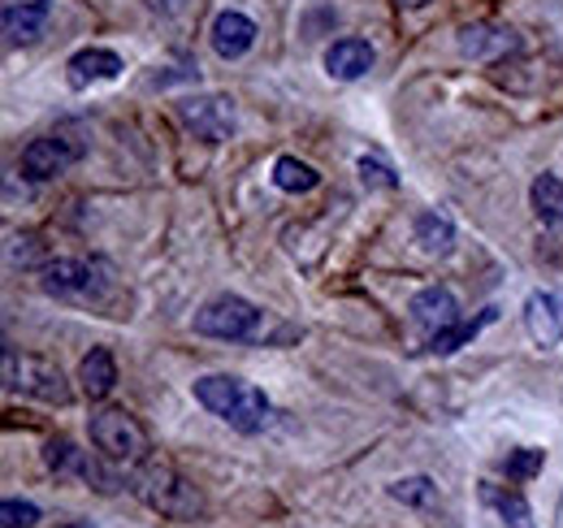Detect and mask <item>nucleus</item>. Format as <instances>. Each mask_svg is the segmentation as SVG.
Segmentation results:
<instances>
[{"instance_id": "nucleus-1", "label": "nucleus", "mask_w": 563, "mask_h": 528, "mask_svg": "<svg viewBox=\"0 0 563 528\" xmlns=\"http://www.w3.org/2000/svg\"><path fill=\"white\" fill-rule=\"evenodd\" d=\"M196 403L200 407H209L212 416H221L230 429H239V433H256V429H265V420H269V398L265 391H256L252 382H243V377H230V373H212V377H200L196 386Z\"/></svg>"}, {"instance_id": "nucleus-2", "label": "nucleus", "mask_w": 563, "mask_h": 528, "mask_svg": "<svg viewBox=\"0 0 563 528\" xmlns=\"http://www.w3.org/2000/svg\"><path fill=\"white\" fill-rule=\"evenodd\" d=\"M131 490L140 494L152 512H161L169 520H196L205 512V494L187 476H178L169 463H143L140 472L131 476Z\"/></svg>"}, {"instance_id": "nucleus-3", "label": "nucleus", "mask_w": 563, "mask_h": 528, "mask_svg": "<svg viewBox=\"0 0 563 528\" xmlns=\"http://www.w3.org/2000/svg\"><path fill=\"white\" fill-rule=\"evenodd\" d=\"M87 429H91L96 451H104L109 460H143V451H147V433H143V425L131 416V411H122V407H104V411H96V416L87 420Z\"/></svg>"}, {"instance_id": "nucleus-4", "label": "nucleus", "mask_w": 563, "mask_h": 528, "mask_svg": "<svg viewBox=\"0 0 563 528\" xmlns=\"http://www.w3.org/2000/svg\"><path fill=\"white\" fill-rule=\"evenodd\" d=\"M261 330V308L239 299V295H221L209 299L200 312H196V333L205 338H221V342H243Z\"/></svg>"}, {"instance_id": "nucleus-5", "label": "nucleus", "mask_w": 563, "mask_h": 528, "mask_svg": "<svg viewBox=\"0 0 563 528\" xmlns=\"http://www.w3.org/2000/svg\"><path fill=\"white\" fill-rule=\"evenodd\" d=\"M4 382H9V391H26L44 403H70V386H66L62 369L40 355L18 360V351H4Z\"/></svg>"}, {"instance_id": "nucleus-6", "label": "nucleus", "mask_w": 563, "mask_h": 528, "mask_svg": "<svg viewBox=\"0 0 563 528\" xmlns=\"http://www.w3.org/2000/svg\"><path fill=\"white\" fill-rule=\"evenodd\" d=\"M178 118L205 143H221V139L234 134V105L225 96H191V100L178 105Z\"/></svg>"}, {"instance_id": "nucleus-7", "label": "nucleus", "mask_w": 563, "mask_h": 528, "mask_svg": "<svg viewBox=\"0 0 563 528\" xmlns=\"http://www.w3.org/2000/svg\"><path fill=\"white\" fill-rule=\"evenodd\" d=\"M74 161H78V143H70L66 134H44L22 147V174L31 183H48V178L66 174Z\"/></svg>"}, {"instance_id": "nucleus-8", "label": "nucleus", "mask_w": 563, "mask_h": 528, "mask_svg": "<svg viewBox=\"0 0 563 528\" xmlns=\"http://www.w3.org/2000/svg\"><path fill=\"white\" fill-rule=\"evenodd\" d=\"M520 40L511 26H494V22H477V26H464L460 31V53L473 57V62H503L507 53H516Z\"/></svg>"}, {"instance_id": "nucleus-9", "label": "nucleus", "mask_w": 563, "mask_h": 528, "mask_svg": "<svg viewBox=\"0 0 563 528\" xmlns=\"http://www.w3.org/2000/svg\"><path fill=\"white\" fill-rule=\"evenodd\" d=\"M256 44V22L239 9H225L212 18V53L225 57V62H239L243 53H252Z\"/></svg>"}, {"instance_id": "nucleus-10", "label": "nucleus", "mask_w": 563, "mask_h": 528, "mask_svg": "<svg viewBox=\"0 0 563 528\" xmlns=\"http://www.w3.org/2000/svg\"><path fill=\"white\" fill-rule=\"evenodd\" d=\"M525 330L538 346H555L563 338V299L560 295H547V290H533L525 299Z\"/></svg>"}, {"instance_id": "nucleus-11", "label": "nucleus", "mask_w": 563, "mask_h": 528, "mask_svg": "<svg viewBox=\"0 0 563 528\" xmlns=\"http://www.w3.org/2000/svg\"><path fill=\"white\" fill-rule=\"evenodd\" d=\"M53 4L48 0H9L4 4V35L9 44H35L48 26Z\"/></svg>"}, {"instance_id": "nucleus-12", "label": "nucleus", "mask_w": 563, "mask_h": 528, "mask_svg": "<svg viewBox=\"0 0 563 528\" xmlns=\"http://www.w3.org/2000/svg\"><path fill=\"white\" fill-rule=\"evenodd\" d=\"M412 321L417 326H424V330H446V326H455L460 321V299L446 290V286H424V290H417L412 295Z\"/></svg>"}, {"instance_id": "nucleus-13", "label": "nucleus", "mask_w": 563, "mask_h": 528, "mask_svg": "<svg viewBox=\"0 0 563 528\" xmlns=\"http://www.w3.org/2000/svg\"><path fill=\"white\" fill-rule=\"evenodd\" d=\"M373 69V44L368 40H334L325 48V74L339 82H355Z\"/></svg>"}, {"instance_id": "nucleus-14", "label": "nucleus", "mask_w": 563, "mask_h": 528, "mask_svg": "<svg viewBox=\"0 0 563 528\" xmlns=\"http://www.w3.org/2000/svg\"><path fill=\"white\" fill-rule=\"evenodd\" d=\"M66 69H70L74 91H87L91 82H113L122 74V57L109 48H82V53H74Z\"/></svg>"}, {"instance_id": "nucleus-15", "label": "nucleus", "mask_w": 563, "mask_h": 528, "mask_svg": "<svg viewBox=\"0 0 563 528\" xmlns=\"http://www.w3.org/2000/svg\"><path fill=\"white\" fill-rule=\"evenodd\" d=\"M78 382H82V395L87 398H104L118 386V364H113V351L109 346H91V355H82L78 364Z\"/></svg>"}, {"instance_id": "nucleus-16", "label": "nucleus", "mask_w": 563, "mask_h": 528, "mask_svg": "<svg viewBox=\"0 0 563 528\" xmlns=\"http://www.w3.org/2000/svg\"><path fill=\"white\" fill-rule=\"evenodd\" d=\"M482 503H486V507H494V512L503 516V525H507V528H538V520H533V507L525 503V494H520V490H503V485L486 481V485H482Z\"/></svg>"}, {"instance_id": "nucleus-17", "label": "nucleus", "mask_w": 563, "mask_h": 528, "mask_svg": "<svg viewBox=\"0 0 563 528\" xmlns=\"http://www.w3.org/2000/svg\"><path fill=\"white\" fill-rule=\"evenodd\" d=\"M417 248H421L424 256H451V248H455V226H451V217H442V212H421V217H417Z\"/></svg>"}, {"instance_id": "nucleus-18", "label": "nucleus", "mask_w": 563, "mask_h": 528, "mask_svg": "<svg viewBox=\"0 0 563 528\" xmlns=\"http://www.w3.org/2000/svg\"><path fill=\"white\" fill-rule=\"evenodd\" d=\"M533 212H538V221L542 226H551V230H563V183L555 174H542V178H533Z\"/></svg>"}, {"instance_id": "nucleus-19", "label": "nucleus", "mask_w": 563, "mask_h": 528, "mask_svg": "<svg viewBox=\"0 0 563 528\" xmlns=\"http://www.w3.org/2000/svg\"><path fill=\"white\" fill-rule=\"evenodd\" d=\"M490 321H494V308H486L477 321H455V326H446V330L429 333V355H451V351H460L464 342H473Z\"/></svg>"}, {"instance_id": "nucleus-20", "label": "nucleus", "mask_w": 563, "mask_h": 528, "mask_svg": "<svg viewBox=\"0 0 563 528\" xmlns=\"http://www.w3.org/2000/svg\"><path fill=\"white\" fill-rule=\"evenodd\" d=\"M44 286L53 295H74V290H91V264L87 261H53L44 268Z\"/></svg>"}, {"instance_id": "nucleus-21", "label": "nucleus", "mask_w": 563, "mask_h": 528, "mask_svg": "<svg viewBox=\"0 0 563 528\" xmlns=\"http://www.w3.org/2000/svg\"><path fill=\"white\" fill-rule=\"evenodd\" d=\"M317 183H321V174H317L312 165H303L299 156H278V165H274V187H278V191L303 196V191H312Z\"/></svg>"}, {"instance_id": "nucleus-22", "label": "nucleus", "mask_w": 563, "mask_h": 528, "mask_svg": "<svg viewBox=\"0 0 563 528\" xmlns=\"http://www.w3.org/2000/svg\"><path fill=\"white\" fill-rule=\"evenodd\" d=\"M44 463H48L57 476H87V468H91L87 451H78V447H74V442H66V438L48 442V451H44Z\"/></svg>"}, {"instance_id": "nucleus-23", "label": "nucleus", "mask_w": 563, "mask_h": 528, "mask_svg": "<svg viewBox=\"0 0 563 528\" xmlns=\"http://www.w3.org/2000/svg\"><path fill=\"white\" fill-rule=\"evenodd\" d=\"M390 498L395 503H408V507H429L438 498V485L429 476H404V481L390 485Z\"/></svg>"}, {"instance_id": "nucleus-24", "label": "nucleus", "mask_w": 563, "mask_h": 528, "mask_svg": "<svg viewBox=\"0 0 563 528\" xmlns=\"http://www.w3.org/2000/svg\"><path fill=\"white\" fill-rule=\"evenodd\" d=\"M0 525L35 528L40 525V507H35V503H22V498H4V503H0Z\"/></svg>"}, {"instance_id": "nucleus-25", "label": "nucleus", "mask_w": 563, "mask_h": 528, "mask_svg": "<svg viewBox=\"0 0 563 528\" xmlns=\"http://www.w3.org/2000/svg\"><path fill=\"white\" fill-rule=\"evenodd\" d=\"M542 463H547V451H516V455H507V476L511 481H529V476H538L542 472Z\"/></svg>"}, {"instance_id": "nucleus-26", "label": "nucleus", "mask_w": 563, "mask_h": 528, "mask_svg": "<svg viewBox=\"0 0 563 528\" xmlns=\"http://www.w3.org/2000/svg\"><path fill=\"white\" fill-rule=\"evenodd\" d=\"M360 178H364V187H399V178H395V169L390 165H382L377 156H360Z\"/></svg>"}, {"instance_id": "nucleus-27", "label": "nucleus", "mask_w": 563, "mask_h": 528, "mask_svg": "<svg viewBox=\"0 0 563 528\" xmlns=\"http://www.w3.org/2000/svg\"><path fill=\"white\" fill-rule=\"evenodd\" d=\"M404 9H421V4H429V0H399Z\"/></svg>"}, {"instance_id": "nucleus-28", "label": "nucleus", "mask_w": 563, "mask_h": 528, "mask_svg": "<svg viewBox=\"0 0 563 528\" xmlns=\"http://www.w3.org/2000/svg\"><path fill=\"white\" fill-rule=\"evenodd\" d=\"M555 528H563V498H560V512H555Z\"/></svg>"}, {"instance_id": "nucleus-29", "label": "nucleus", "mask_w": 563, "mask_h": 528, "mask_svg": "<svg viewBox=\"0 0 563 528\" xmlns=\"http://www.w3.org/2000/svg\"><path fill=\"white\" fill-rule=\"evenodd\" d=\"M66 528H96V525H66Z\"/></svg>"}]
</instances>
